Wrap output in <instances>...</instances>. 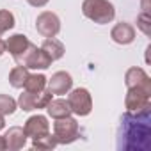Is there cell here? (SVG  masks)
<instances>
[{
    "label": "cell",
    "mask_w": 151,
    "mask_h": 151,
    "mask_svg": "<svg viewBox=\"0 0 151 151\" xmlns=\"http://www.w3.org/2000/svg\"><path fill=\"white\" fill-rule=\"evenodd\" d=\"M27 2H29L32 7H37V9H39V7H45L50 0H27Z\"/></svg>",
    "instance_id": "23"
},
{
    "label": "cell",
    "mask_w": 151,
    "mask_h": 151,
    "mask_svg": "<svg viewBox=\"0 0 151 151\" xmlns=\"http://www.w3.org/2000/svg\"><path fill=\"white\" fill-rule=\"evenodd\" d=\"M46 112L50 117L53 119H60V117H68L71 116V109H69V103L68 100H62V98H57V100H50V103L46 105Z\"/></svg>",
    "instance_id": "15"
},
{
    "label": "cell",
    "mask_w": 151,
    "mask_h": 151,
    "mask_svg": "<svg viewBox=\"0 0 151 151\" xmlns=\"http://www.w3.org/2000/svg\"><path fill=\"white\" fill-rule=\"evenodd\" d=\"M149 0H142V13H149Z\"/></svg>",
    "instance_id": "24"
},
{
    "label": "cell",
    "mask_w": 151,
    "mask_h": 151,
    "mask_svg": "<svg viewBox=\"0 0 151 151\" xmlns=\"http://www.w3.org/2000/svg\"><path fill=\"white\" fill-rule=\"evenodd\" d=\"M53 137L57 139V144H71L80 137V126L78 121L68 116L55 119L53 123Z\"/></svg>",
    "instance_id": "5"
},
{
    "label": "cell",
    "mask_w": 151,
    "mask_h": 151,
    "mask_svg": "<svg viewBox=\"0 0 151 151\" xmlns=\"http://www.w3.org/2000/svg\"><path fill=\"white\" fill-rule=\"evenodd\" d=\"M46 87L52 94H57V96H62V94H68L73 87V78L68 71H57L52 75V78H48L46 82Z\"/></svg>",
    "instance_id": "9"
},
{
    "label": "cell",
    "mask_w": 151,
    "mask_h": 151,
    "mask_svg": "<svg viewBox=\"0 0 151 151\" xmlns=\"http://www.w3.org/2000/svg\"><path fill=\"white\" fill-rule=\"evenodd\" d=\"M68 94H69L68 96V103H69L71 114L80 116V117L91 114V110H93V98H91V93L86 87L71 89Z\"/></svg>",
    "instance_id": "6"
},
{
    "label": "cell",
    "mask_w": 151,
    "mask_h": 151,
    "mask_svg": "<svg viewBox=\"0 0 151 151\" xmlns=\"http://www.w3.org/2000/svg\"><path fill=\"white\" fill-rule=\"evenodd\" d=\"M126 112L133 116H149L151 112V91L140 87H130L124 98Z\"/></svg>",
    "instance_id": "3"
},
{
    "label": "cell",
    "mask_w": 151,
    "mask_h": 151,
    "mask_svg": "<svg viewBox=\"0 0 151 151\" xmlns=\"http://www.w3.org/2000/svg\"><path fill=\"white\" fill-rule=\"evenodd\" d=\"M4 53H6V41L0 39V57H2Z\"/></svg>",
    "instance_id": "25"
},
{
    "label": "cell",
    "mask_w": 151,
    "mask_h": 151,
    "mask_svg": "<svg viewBox=\"0 0 151 151\" xmlns=\"http://www.w3.org/2000/svg\"><path fill=\"white\" fill-rule=\"evenodd\" d=\"M6 149V140H4V135H0V151Z\"/></svg>",
    "instance_id": "26"
},
{
    "label": "cell",
    "mask_w": 151,
    "mask_h": 151,
    "mask_svg": "<svg viewBox=\"0 0 151 151\" xmlns=\"http://www.w3.org/2000/svg\"><path fill=\"white\" fill-rule=\"evenodd\" d=\"M52 57L43 50V48H37L36 45L30 43V46L16 59V64L20 66H25L27 69H48L52 66Z\"/></svg>",
    "instance_id": "4"
},
{
    "label": "cell",
    "mask_w": 151,
    "mask_h": 151,
    "mask_svg": "<svg viewBox=\"0 0 151 151\" xmlns=\"http://www.w3.org/2000/svg\"><path fill=\"white\" fill-rule=\"evenodd\" d=\"M16 25V20H14V14L7 9H0V32H7L11 30L13 27Z\"/></svg>",
    "instance_id": "21"
},
{
    "label": "cell",
    "mask_w": 151,
    "mask_h": 151,
    "mask_svg": "<svg viewBox=\"0 0 151 151\" xmlns=\"http://www.w3.org/2000/svg\"><path fill=\"white\" fill-rule=\"evenodd\" d=\"M82 13L98 25H107L116 18V7L109 0H84Z\"/></svg>",
    "instance_id": "2"
},
{
    "label": "cell",
    "mask_w": 151,
    "mask_h": 151,
    "mask_svg": "<svg viewBox=\"0 0 151 151\" xmlns=\"http://www.w3.org/2000/svg\"><path fill=\"white\" fill-rule=\"evenodd\" d=\"M36 30L43 37H55L60 32V20L52 11H43L36 18Z\"/></svg>",
    "instance_id": "8"
},
{
    "label": "cell",
    "mask_w": 151,
    "mask_h": 151,
    "mask_svg": "<svg viewBox=\"0 0 151 151\" xmlns=\"http://www.w3.org/2000/svg\"><path fill=\"white\" fill-rule=\"evenodd\" d=\"M124 84L126 87H140V89H147L151 91V78H149V75L142 69V68H130L124 75Z\"/></svg>",
    "instance_id": "11"
},
{
    "label": "cell",
    "mask_w": 151,
    "mask_h": 151,
    "mask_svg": "<svg viewBox=\"0 0 151 151\" xmlns=\"http://www.w3.org/2000/svg\"><path fill=\"white\" fill-rule=\"evenodd\" d=\"M57 146V139L53 137V133H45L41 137H36L32 139V147L34 149H43V151H48V149H53Z\"/></svg>",
    "instance_id": "19"
},
{
    "label": "cell",
    "mask_w": 151,
    "mask_h": 151,
    "mask_svg": "<svg viewBox=\"0 0 151 151\" xmlns=\"http://www.w3.org/2000/svg\"><path fill=\"white\" fill-rule=\"evenodd\" d=\"M23 132L27 135V139H36V137H41L45 133L50 132V123L45 116L41 114H36V116H30L25 124H23Z\"/></svg>",
    "instance_id": "10"
},
{
    "label": "cell",
    "mask_w": 151,
    "mask_h": 151,
    "mask_svg": "<svg viewBox=\"0 0 151 151\" xmlns=\"http://www.w3.org/2000/svg\"><path fill=\"white\" fill-rule=\"evenodd\" d=\"M4 140H6V149L9 151H18L22 147H25L27 144V135L23 132V128L20 126H11L6 135H4Z\"/></svg>",
    "instance_id": "13"
},
{
    "label": "cell",
    "mask_w": 151,
    "mask_h": 151,
    "mask_svg": "<svg viewBox=\"0 0 151 151\" xmlns=\"http://www.w3.org/2000/svg\"><path fill=\"white\" fill-rule=\"evenodd\" d=\"M29 46H30V41H29V37H27L25 34H13V36H9L7 41H6V52H9L14 60H16Z\"/></svg>",
    "instance_id": "14"
},
{
    "label": "cell",
    "mask_w": 151,
    "mask_h": 151,
    "mask_svg": "<svg viewBox=\"0 0 151 151\" xmlns=\"http://www.w3.org/2000/svg\"><path fill=\"white\" fill-rule=\"evenodd\" d=\"M46 82H48V78L43 73H29L23 89L29 91V93H39V91L46 89Z\"/></svg>",
    "instance_id": "17"
},
{
    "label": "cell",
    "mask_w": 151,
    "mask_h": 151,
    "mask_svg": "<svg viewBox=\"0 0 151 151\" xmlns=\"http://www.w3.org/2000/svg\"><path fill=\"white\" fill-rule=\"evenodd\" d=\"M117 146L126 151H147L151 147L149 116H133L126 112L121 119V133Z\"/></svg>",
    "instance_id": "1"
},
{
    "label": "cell",
    "mask_w": 151,
    "mask_h": 151,
    "mask_svg": "<svg viewBox=\"0 0 151 151\" xmlns=\"http://www.w3.org/2000/svg\"><path fill=\"white\" fill-rule=\"evenodd\" d=\"M53 98V94L45 89L39 93H29L25 91L23 94H20L18 98V107L25 112H32V110H39V109H46V105L50 103V100Z\"/></svg>",
    "instance_id": "7"
},
{
    "label": "cell",
    "mask_w": 151,
    "mask_h": 151,
    "mask_svg": "<svg viewBox=\"0 0 151 151\" xmlns=\"http://www.w3.org/2000/svg\"><path fill=\"white\" fill-rule=\"evenodd\" d=\"M18 109V101L11 98L9 94H0V114L2 116H11Z\"/></svg>",
    "instance_id": "20"
},
{
    "label": "cell",
    "mask_w": 151,
    "mask_h": 151,
    "mask_svg": "<svg viewBox=\"0 0 151 151\" xmlns=\"http://www.w3.org/2000/svg\"><path fill=\"white\" fill-rule=\"evenodd\" d=\"M110 37L117 45H130L135 41V29L132 23H126V22L116 23L110 30Z\"/></svg>",
    "instance_id": "12"
},
{
    "label": "cell",
    "mask_w": 151,
    "mask_h": 151,
    "mask_svg": "<svg viewBox=\"0 0 151 151\" xmlns=\"http://www.w3.org/2000/svg\"><path fill=\"white\" fill-rule=\"evenodd\" d=\"M41 48L52 57V60H59V59H62L64 53H66V48H64L62 41H59L57 37H46L45 43L41 45Z\"/></svg>",
    "instance_id": "16"
},
{
    "label": "cell",
    "mask_w": 151,
    "mask_h": 151,
    "mask_svg": "<svg viewBox=\"0 0 151 151\" xmlns=\"http://www.w3.org/2000/svg\"><path fill=\"white\" fill-rule=\"evenodd\" d=\"M0 36H2V32H0Z\"/></svg>",
    "instance_id": "28"
},
{
    "label": "cell",
    "mask_w": 151,
    "mask_h": 151,
    "mask_svg": "<svg viewBox=\"0 0 151 151\" xmlns=\"http://www.w3.org/2000/svg\"><path fill=\"white\" fill-rule=\"evenodd\" d=\"M137 27L142 30L144 36H151V14L140 11V14L137 16Z\"/></svg>",
    "instance_id": "22"
},
{
    "label": "cell",
    "mask_w": 151,
    "mask_h": 151,
    "mask_svg": "<svg viewBox=\"0 0 151 151\" xmlns=\"http://www.w3.org/2000/svg\"><path fill=\"white\" fill-rule=\"evenodd\" d=\"M27 77H29V69H27L25 66H20V64H18V66H14V68L11 69V73H9V84H11L14 89H23Z\"/></svg>",
    "instance_id": "18"
},
{
    "label": "cell",
    "mask_w": 151,
    "mask_h": 151,
    "mask_svg": "<svg viewBox=\"0 0 151 151\" xmlns=\"http://www.w3.org/2000/svg\"><path fill=\"white\" fill-rule=\"evenodd\" d=\"M6 128V119H4V116L0 114V130H4Z\"/></svg>",
    "instance_id": "27"
}]
</instances>
